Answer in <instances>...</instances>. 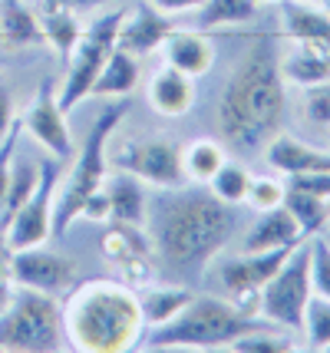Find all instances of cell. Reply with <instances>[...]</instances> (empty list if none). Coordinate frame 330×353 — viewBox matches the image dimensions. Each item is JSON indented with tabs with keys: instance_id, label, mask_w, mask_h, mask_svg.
<instances>
[{
	"instance_id": "obj_23",
	"label": "cell",
	"mask_w": 330,
	"mask_h": 353,
	"mask_svg": "<svg viewBox=\"0 0 330 353\" xmlns=\"http://www.w3.org/2000/svg\"><path fill=\"white\" fill-rule=\"evenodd\" d=\"M142 77V66H139V57L126 53L123 46H116L110 53L106 66L99 70V77L93 83V96H126L129 90H136V83Z\"/></svg>"
},
{
	"instance_id": "obj_18",
	"label": "cell",
	"mask_w": 330,
	"mask_h": 353,
	"mask_svg": "<svg viewBox=\"0 0 330 353\" xmlns=\"http://www.w3.org/2000/svg\"><path fill=\"white\" fill-rule=\"evenodd\" d=\"M162 46H165V63L192 79L205 77L215 63V43L205 30H172Z\"/></svg>"
},
{
	"instance_id": "obj_11",
	"label": "cell",
	"mask_w": 330,
	"mask_h": 353,
	"mask_svg": "<svg viewBox=\"0 0 330 353\" xmlns=\"http://www.w3.org/2000/svg\"><path fill=\"white\" fill-rule=\"evenodd\" d=\"M116 169L132 172L136 179L156 185V188H175L185 185V169H182V149L172 139H132L123 142L116 152Z\"/></svg>"
},
{
	"instance_id": "obj_1",
	"label": "cell",
	"mask_w": 330,
	"mask_h": 353,
	"mask_svg": "<svg viewBox=\"0 0 330 353\" xmlns=\"http://www.w3.org/2000/svg\"><path fill=\"white\" fill-rule=\"evenodd\" d=\"M152 245L172 274H202L215 254L225 251L238 228L235 205H225L205 188H158L152 201Z\"/></svg>"
},
{
	"instance_id": "obj_16",
	"label": "cell",
	"mask_w": 330,
	"mask_h": 353,
	"mask_svg": "<svg viewBox=\"0 0 330 353\" xmlns=\"http://www.w3.org/2000/svg\"><path fill=\"white\" fill-rule=\"evenodd\" d=\"M291 50L284 53L281 73L284 83L298 86H317L330 79V40H291Z\"/></svg>"
},
{
	"instance_id": "obj_39",
	"label": "cell",
	"mask_w": 330,
	"mask_h": 353,
	"mask_svg": "<svg viewBox=\"0 0 330 353\" xmlns=\"http://www.w3.org/2000/svg\"><path fill=\"white\" fill-rule=\"evenodd\" d=\"M79 218H90V221H106V218H110V199H106V188H96L93 195L83 201Z\"/></svg>"
},
{
	"instance_id": "obj_22",
	"label": "cell",
	"mask_w": 330,
	"mask_h": 353,
	"mask_svg": "<svg viewBox=\"0 0 330 353\" xmlns=\"http://www.w3.org/2000/svg\"><path fill=\"white\" fill-rule=\"evenodd\" d=\"M0 43L10 50L43 43L40 14H33L23 0H0Z\"/></svg>"
},
{
	"instance_id": "obj_9",
	"label": "cell",
	"mask_w": 330,
	"mask_h": 353,
	"mask_svg": "<svg viewBox=\"0 0 330 353\" xmlns=\"http://www.w3.org/2000/svg\"><path fill=\"white\" fill-rule=\"evenodd\" d=\"M291 251H294V245L271 248V251H241L238 258L218 261V284L225 297L241 310L258 314V294L271 277L278 274V268L287 261Z\"/></svg>"
},
{
	"instance_id": "obj_26",
	"label": "cell",
	"mask_w": 330,
	"mask_h": 353,
	"mask_svg": "<svg viewBox=\"0 0 330 353\" xmlns=\"http://www.w3.org/2000/svg\"><path fill=\"white\" fill-rule=\"evenodd\" d=\"M37 179H40V162L17 159V155H14L10 179H7V195H3V205H0V231H7V225L14 221V215L23 208V201L33 195Z\"/></svg>"
},
{
	"instance_id": "obj_38",
	"label": "cell",
	"mask_w": 330,
	"mask_h": 353,
	"mask_svg": "<svg viewBox=\"0 0 330 353\" xmlns=\"http://www.w3.org/2000/svg\"><path fill=\"white\" fill-rule=\"evenodd\" d=\"M291 188L314 192L320 199H330V172H307V175H291Z\"/></svg>"
},
{
	"instance_id": "obj_12",
	"label": "cell",
	"mask_w": 330,
	"mask_h": 353,
	"mask_svg": "<svg viewBox=\"0 0 330 353\" xmlns=\"http://www.w3.org/2000/svg\"><path fill=\"white\" fill-rule=\"evenodd\" d=\"M103 254L110 258L119 271H123V281L129 288H149L156 281V245L152 238L142 231V225H126V221H112L110 231L103 234Z\"/></svg>"
},
{
	"instance_id": "obj_10",
	"label": "cell",
	"mask_w": 330,
	"mask_h": 353,
	"mask_svg": "<svg viewBox=\"0 0 330 353\" xmlns=\"http://www.w3.org/2000/svg\"><path fill=\"white\" fill-rule=\"evenodd\" d=\"M60 175H63V165L56 162V155L40 162V179H37L33 195L23 201V208L17 212L14 221L3 231L14 251L43 245L53 234V208H56L53 199H56V188H60Z\"/></svg>"
},
{
	"instance_id": "obj_41",
	"label": "cell",
	"mask_w": 330,
	"mask_h": 353,
	"mask_svg": "<svg viewBox=\"0 0 330 353\" xmlns=\"http://www.w3.org/2000/svg\"><path fill=\"white\" fill-rule=\"evenodd\" d=\"M205 0H152V7H158L162 14H182V10H198Z\"/></svg>"
},
{
	"instance_id": "obj_27",
	"label": "cell",
	"mask_w": 330,
	"mask_h": 353,
	"mask_svg": "<svg viewBox=\"0 0 330 353\" xmlns=\"http://www.w3.org/2000/svg\"><path fill=\"white\" fill-rule=\"evenodd\" d=\"M284 208L294 215L300 234H320L330 221V199H320V195L304 192V188H291V185H287Z\"/></svg>"
},
{
	"instance_id": "obj_40",
	"label": "cell",
	"mask_w": 330,
	"mask_h": 353,
	"mask_svg": "<svg viewBox=\"0 0 330 353\" xmlns=\"http://www.w3.org/2000/svg\"><path fill=\"white\" fill-rule=\"evenodd\" d=\"M17 123V109H14V96H10V90L0 83V139L10 132V125Z\"/></svg>"
},
{
	"instance_id": "obj_7",
	"label": "cell",
	"mask_w": 330,
	"mask_h": 353,
	"mask_svg": "<svg viewBox=\"0 0 330 353\" xmlns=\"http://www.w3.org/2000/svg\"><path fill=\"white\" fill-rule=\"evenodd\" d=\"M123 17H126V7H116V10H110V14L96 17L93 23L83 30L79 43L73 46V53H70V60H66L63 90H60V96H56L66 112H70L73 106H79L86 96H93L96 77H99V70L106 66L110 53L116 50Z\"/></svg>"
},
{
	"instance_id": "obj_24",
	"label": "cell",
	"mask_w": 330,
	"mask_h": 353,
	"mask_svg": "<svg viewBox=\"0 0 330 353\" xmlns=\"http://www.w3.org/2000/svg\"><path fill=\"white\" fill-rule=\"evenodd\" d=\"M281 27L287 40H330V14L314 3H281Z\"/></svg>"
},
{
	"instance_id": "obj_29",
	"label": "cell",
	"mask_w": 330,
	"mask_h": 353,
	"mask_svg": "<svg viewBox=\"0 0 330 353\" xmlns=\"http://www.w3.org/2000/svg\"><path fill=\"white\" fill-rule=\"evenodd\" d=\"M228 162V155L221 149V142L215 139H195L189 149H182V169H185V179L198 185H208L212 175Z\"/></svg>"
},
{
	"instance_id": "obj_42",
	"label": "cell",
	"mask_w": 330,
	"mask_h": 353,
	"mask_svg": "<svg viewBox=\"0 0 330 353\" xmlns=\"http://www.w3.org/2000/svg\"><path fill=\"white\" fill-rule=\"evenodd\" d=\"M10 297H14V281H10V271L0 264V310L10 304Z\"/></svg>"
},
{
	"instance_id": "obj_44",
	"label": "cell",
	"mask_w": 330,
	"mask_h": 353,
	"mask_svg": "<svg viewBox=\"0 0 330 353\" xmlns=\"http://www.w3.org/2000/svg\"><path fill=\"white\" fill-rule=\"evenodd\" d=\"M10 251H14V248H10V241H7V234L0 231V264H3V268H7V261H10Z\"/></svg>"
},
{
	"instance_id": "obj_20",
	"label": "cell",
	"mask_w": 330,
	"mask_h": 353,
	"mask_svg": "<svg viewBox=\"0 0 330 353\" xmlns=\"http://www.w3.org/2000/svg\"><path fill=\"white\" fill-rule=\"evenodd\" d=\"M300 228L294 215L278 205V208H267V212H258L254 225L245 231V241H241V251H271V248H287V245H298Z\"/></svg>"
},
{
	"instance_id": "obj_49",
	"label": "cell",
	"mask_w": 330,
	"mask_h": 353,
	"mask_svg": "<svg viewBox=\"0 0 330 353\" xmlns=\"http://www.w3.org/2000/svg\"><path fill=\"white\" fill-rule=\"evenodd\" d=\"M327 353H330V347H327Z\"/></svg>"
},
{
	"instance_id": "obj_19",
	"label": "cell",
	"mask_w": 330,
	"mask_h": 353,
	"mask_svg": "<svg viewBox=\"0 0 330 353\" xmlns=\"http://www.w3.org/2000/svg\"><path fill=\"white\" fill-rule=\"evenodd\" d=\"M142 179H136L132 172L116 169L112 175L103 179L106 188V199H110V221H126V225H145V212H149V201H145V188Z\"/></svg>"
},
{
	"instance_id": "obj_35",
	"label": "cell",
	"mask_w": 330,
	"mask_h": 353,
	"mask_svg": "<svg viewBox=\"0 0 330 353\" xmlns=\"http://www.w3.org/2000/svg\"><path fill=\"white\" fill-rule=\"evenodd\" d=\"M311 245V288L320 297H330V241L314 238Z\"/></svg>"
},
{
	"instance_id": "obj_32",
	"label": "cell",
	"mask_w": 330,
	"mask_h": 353,
	"mask_svg": "<svg viewBox=\"0 0 330 353\" xmlns=\"http://www.w3.org/2000/svg\"><path fill=\"white\" fill-rule=\"evenodd\" d=\"M228 350L235 353H287L294 350V337L287 334H274L271 323L267 327H258V330H248L228 343Z\"/></svg>"
},
{
	"instance_id": "obj_4",
	"label": "cell",
	"mask_w": 330,
	"mask_h": 353,
	"mask_svg": "<svg viewBox=\"0 0 330 353\" xmlns=\"http://www.w3.org/2000/svg\"><path fill=\"white\" fill-rule=\"evenodd\" d=\"M267 327L265 317L248 314L228 297H192L172 321L152 327L145 337L149 347H228L235 337Z\"/></svg>"
},
{
	"instance_id": "obj_21",
	"label": "cell",
	"mask_w": 330,
	"mask_h": 353,
	"mask_svg": "<svg viewBox=\"0 0 330 353\" xmlns=\"http://www.w3.org/2000/svg\"><path fill=\"white\" fill-rule=\"evenodd\" d=\"M149 103L158 116H185L195 103V79L165 63L149 79Z\"/></svg>"
},
{
	"instance_id": "obj_6",
	"label": "cell",
	"mask_w": 330,
	"mask_h": 353,
	"mask_svg": "<svg viewBox=\"0 0 330 353\" xmlns=\"http://www.w3.org/2000/svg\"><path fill=\"white\" fill-rule=\"evenodd\" d=\"M63 347L60 304L47 291L14 288L10 304L0 310V350L53 353Z\"/></svg>"
},
{
	"instance_id": "obj_45",
	"label": "cell",
	"mask_w": 330,
	"mask_h": 353,
	"mask_svg": "<svg viewBox=\"0 0 330 353\" xmlns=\"http://www.w3.org/2000/svg\"><path fill=\"white\" fill-rule=\"evenodd\" d=\"M254 3H281V0H254Z\"/></svg>"
},
{
	"instance_id": "obj_48",
	"label": "cell",
	"mask_w": 330,
	"mask_h": 353,
	"mask_svg": "<svg viewBox=\"0 0 330 353\" xmlns=\"http://www.w3.org/2000/svg\"><path fill=\"white\" fill-rule=\"evenodd\" d=\"M0 50H7V46H3V43H0ZM0 60H3V57H0Z\"/></svg>"
},
{
	"instance_id": "obj_3",
	"label": "cell",
	"mask_w": 330,
	"mask_h": 353,
	"mask_svg": "<svg viewBox=\"0 0 330 353\" xmlns=\"http://www.w3.org/2000/svg\"><path fill=\"white\" fill-rule=\"evenodd\" d=\"M60 323L63 340L83 353L132 350L145 330L139 291L112 277H90L73 284L60 307Z\"/></svg>"
},
{
	"instance_id": "obj_43",
	"label": "cell",
	"mask_w": 330,
	"mask_h": 353,
	"mask_svg": "<svg viewBox=\"0 0 330 353\" xmlns=\"http://www.w3.org/2000/svg\"><path fill=\"white\" fill-rule=\"evenodd\" d=\"M93 3H103V0H43V7H63V10H86Z\"/></svg>"
},
{
	"instance_id": "obj_34",
	"label": "cell",
	"mask_w": 330,
	"mask_h": 353,
	"mask_svg": "<svg viewBox=\"0 0 330 353\" xmlns=\"http://www.w3.org/2000/svg\"><path fill=\"white\" fill-rule=\"evenodd\" d=\"M284 195H287V185L278 182V179H251V188H248V199L245 205H251L254 212H267V208H278L284 205Z\"/></svg>"
},
{
	"instance_id": "obj_30",
	"label": "cell",
	"mask_w": 330,
	"mask_h": 353,
	"mask_svg": "<svg viewBox=\"0 0 330 353\" xmlns=\"http://www.w3.org/2000/svg\"><path fill=\"white\" fill-rule=\"evenodd\" d=\"M198 30H212V27H228V23H248L258 14L254 0H205L198 7Z\"/></svg>"
},
{
	"instance_id": "obj_47",
	"label": "cell",
	"mask_w": 330,
	"mask_h": 353,
	"mask_svg": "<svg viewBox=\"0 0 330 353\" xmlns=\"http://www.w3.org/2000/svg\"><path fill=\"white\" fill-rule=\"evenodd\" d=\"M324 10H327V14H330V0H324Z\"/></svg>"
},
{
	"instance_id": "obj_46",
	"label": "cell",
	"mask_w": 330,
	"mask_h": 353,
	"mask_svg": "<svg viewBox=\"0 0 330 353\" xmlns=\"http://www.w3.org/2000/svg\"><path fill=\"white\" fill-rule=\"evenodd\" d=\"M298 3H320V0H298Z\"/></svg>"
},
{
	"instance_id": "obj_37",
	"label": "cell",
	"mask_w": 330,
	"mask_h": 353,
	"mask_svg": "<svg viewBox=\"0 0 330 353\" xmlns=\"http://www.w3.org/2000/svg\"><path fill=\"white\" fill-rule=\"evenodd\" d=\"M20 132H23V123L17 119V123L10 125V132L0 139V205H3V195H7V179H10V165H14Z\"/></svg>"
},
{
	"instance_id": "obj_15",
	"label": "cell",
	"mask_w": 330,
	"mask_h": 353,
	"mask_svg": "<svg viewBox=\"0 0 330 353\" xmlns=\"http://www.w3.org/2000/svg\"><path fill=\"white\" fill-rule=\"evenodd\" d=\"M175 27L169 23V14H162L158 7H152V0H136V10L123 17V27H119V40L116 46H123L132 57H145L152 53L156 46L165 43V37Z\"/></svg>"
},
{
	"instance_id": "obj_14",
	"label": "cell",
	"mask_w": 330,
	"mask_h": 353,
	"mask_svg": "<svg viewBox=\"0 0 330 353\" xmlns=\"http://www.w3.org/2000/svg\"><path fill=\"white\" fill-rule=\"evenodd\" d=\"M20 123H23V129H27L43 149H50V152L56 155V159L73 155V136H70V123H66V109L60 106L56 83L50 77L40 79L37 96H33V103L27 106Z\"/></svg>"
},
{
	"instance_id": "obj_31",
	"label": "cell",
	"mask_w": 330,
	"mask_h": 353,
	"mask_svg": "<svg viewBox=\"0 0 330 353\" xmlns=\"http://www.w3.org/2000/svg\"><path fill=\"white\" fill-rule=\"evenodd\" d=\"M248 188H251V172L245 165H238V162H225L208 182V192L225 205H241L248 199Z\"/></svg>"
},
{
	"instance_id": "obj_13",
	"label": "cell",
	"mask_w": 330,
	"mask_h": 353,
	"mask_svg": "<svg viewBox=\"0 0 330 353\" xmlns=\"http://www.w3.org/2000/svg\"><path fill=\"white\" fill-rule=\"evenodd\" d=\"M7 271H10V281L17 288H33V291L47 294H63L76 284V264L63 254L43 251L40 245L10 251Z\"/></svg>"
},
{
	"instance_id": "obj_8",
	"label": "cell",
	"mask_w": 330,
	"mask_h": 353,
	"mask_svg": "<svg viewBox=\"0 0 330 353\" xmlns=\"http://www.w3.org/2000/svg\"><path fill=\"white\" fill-rule=\"evenodd\" d=\"M311 245H294L287 261L278 268V274L267 281L258 294V317H265L271 327L300 330L304 310L311 301Z\"/></svg>"
},
{
	"instance_id": "obj_36",
	"label": "cell",
	"mask_w": 330,
	"mask_h": 353,
	"mask_svg": "<svg viewBox=\"0 0 330 353\" xmlns=\"http://www.w3.org/2000/svg\"><path fill=\"white\" fill-rule=\"evenodd\" d=\"M304 116L314 125H330V79L304 90Z\"/></svg>"
},
{
	"instance_id": "obj_33",
	"label": "cell",
	"mask_w": 330,
	"mask_h": 353,
	"mask_svg": "<svg viewBox=\"0 0 330 353\" xmlns=\"http://www.w3.org/2000/svg\"><path fill=\"white\" fill-rule=\"evenodd\" d=\"M307 334V343L314 350H327L330 347V297H320V294H311L307 301V310H304V327Z\"/></svg>"
},
{
	"instance_id": "obj_17",
	"label": "cell",
	"mask_w": 330,
	"mask_h": 353,
	"mask_svg": "<svg viewBox=\"0 0 330 353\" xmlns=\"http://www.w3.org/2000/svg\"><path fill=\"white\" fill-rule=\"evenodd\" d=\"M265 155L267 165L284 172L287 179L291 175H307V172H330V152L314 149V145H307V142H300L294 136H284V132H278L267 142Z\"/></svg>"
},
{
	"instance_id": "obj_28",
	"label": "cell",
	"mask_w": 330,
	"mask_h": 353,
	"mask_svg": "<svg viewBox=\"0 0 330 353\" xmlns=\"http://www.w3.org/2000/svg\"><path fill=\"white\" fill-rule=\"evenodd\" d=\"M192 297H195V294H192L189 288H178V284H172V288H165V284H162V288H142L139 291L142 317H145L149 327H158V323L172 321Z\"/></svg>"
},
{
	"instance_id": "obj_25",
	"label": "cell",
	"mask_w": 330,
	"mask_h": 353,
	"mask_svg": "<svg viewBox=\"0 0 330 353\" xmlns=\"http://www.w3.org/2000/svg\"><path fill=\"white\" fill-rule=\"evenodd\" d=\"M40 30H43V40L60 53V60H70V53H73V46L79 43V37H83L86 27H83V20H79L76 10L43 7V10H40Z\"/></svg>"
},
{
	"instance_id": "obj_2",
	"label": "cell",
	"mask_w": 330,
	"mask_h": 353,
	"mask_svg": "<svg viewBox=\"0 0 330 353\" xmlns=\"http://www.w3.org/2000/svg\"><path fill=\"white\" fill-rule=\"evenodd\" d=\"M284 106L281 53L271 37H254L218 96V132L238 149L258 152L281 132Z\"/></svg>"
},
{
	"instance_id": "obj_5",
	"label": "cell",
	"mask_w": 330,
	"mask_h": 353,
	"mask_svg": "<svg viewBox=\"0 0 330 353\" xmlns=\"http://www.w3.org/2000/svg\"><path fill=\"white\" fill-rule=\"evenodd\" d=\"M129 103H112L110 109H103L96 116L90 136L79 149L73 169L66 175V182L60 185V199H56V208H53V234L63 238L70 225L79 218V208L83 201L93 195L96 188H103V179H106V142L116 132V125L126 119Z\"/></svg>"
}]
</instances>
